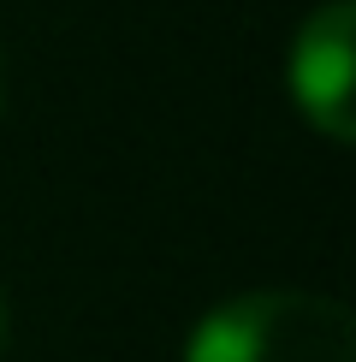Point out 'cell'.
I'll list each match as a JSON object with an SVG mask.
<instances>
[{"label":"cell","mask_w":356,"mask_h":362,"mask_svg":"<svg viewBox=\"0 0 356 362\" xmlns=\"http://www.w3.org/2000/svg\"><path fill=\"white\" fill-rule=\"evenodd\" d=\"M184 362H356V321L315 291H249L190 333Z\"/></svg>","instance_id":"6da1fadb"},{"label":"cell","mask_w":356,"mask_h":362,"mask_svg":"<svg viewBox=\"0 0 356 362\" xmlns=\"http://www.w3.org/2000/svg\"><path fill=\"white\" fill-rule=\"evenodd\" d=\"M350 30H356V6L350 0H326L321 12H309V24L297 30V48H291V101H297V113L333 143L356 137Z\"/></svg>","instance_id":"7a4b0ae2"},{"label":"cell","mask_w":356,"mask_h":362,"mask_svg":"<svg viewBox=\"0 0 356 362\" xmlns=\"http://www.w3.org/2000/svg\"><path fill=\"white\" fill-rule=\"evenodd\" d=\"M6 339H12V309H6V291H0V351H6Z\"/></svg>","instance_id":"3957f363"},{"label":"cell","mask_w":356,"mask_h":362,"mask_svg":"<svg viewBox=\"0 0 356 362\" xmlns=\"http://www.w3.org/2000/svg\"><path fill=\"white\" fill-rule=\"evenodd\" d=\"M0 113H6V59H0Z\"/></svg>","instance_id":"277c9868"}]
</instances>
